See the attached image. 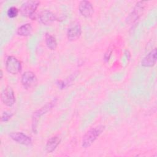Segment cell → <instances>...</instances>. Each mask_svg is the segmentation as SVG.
I'll return each mask as SVG.
<instances>
[{
	"mask_svg": "<svg viewBox=\"0 0 157 157\" xmlns=\"http://www.w3.org/2000/svg\"><path fill=\"white\" fill-rule=\"evenodd\" d=\"M58 99L56 98L53 99L50 102L46 103L45 105L42 106L39 109L36 110L32 115V121H31V129L33 133L37 132V127L39 123V120L40 117L52 110L56 104Z\"/></svg>",
	"mask_w": 157,
	"mask_h": 157,
	"instance_id": "6da1fadb",
	"label": "cell"
},
{
	"mask_svg": "<svg viewBox=\"0 0 157 157\" xmlns=\"http://www.w3.org/2000/svg\"><path fill=\"white\" fill-rule=\"evenodd\" d=\"M105 126L99 125L94 128H90L84 134L82 140V146L83 148H86L93 145L95 140L104 131Z\"/></svg>",
	"mask_w": 157,
	"mask_h": 157,
	"instance_id": "7a4b0ae2",
	"label": "cell"
},
{
	"mask_svg": "<svg viewBox=\"0 0 157 157\" xmlns=\"http://www.w3.org/2000/svg\"><path fill=\"white\" fill-rule=\"evenodd\" d=\"M40 1L34 0H29L25 1L20 8L21 14L26 17H29L33 20L36 18L35 12L40 4Z\"/></svg>",
	"mask_w": 157,
	"mask_h": 157,
	"instance_id": "3957f363",
	"label": "cell"
},
{
	"mask_svg": "<svg viewBox=\"0 0 157 157\" xmlns=\"http://www.w3.org/2000/svg\"><path fill=\"white\" fill-rule=\"evenodd\" d=\"M21 83L24 89L31 90L36 87L38 83L36 74L30 71H25L21 77Z\"/></svg>",
	"mask_w": 157,
	"mask_h": 157,
	"instance_id": "277c9868",
	"label": "cell"
},
{
	"mask_svg": "<svg viewBox=\"0 0 157 157\" xmlns=\"http://www.w3.org/2000/svg\"><path fill=\"white\" fill-rule=\"evenodd\" d=\"M6 71L10 74L16 75L19 74L22 69L21 62L15 56H9L5 63Z\"/></svg>",
	"mask_w": 157,
	"mask_h": 157,
	"instance_id": "5b68a950",
	"label": "cell"
},
{
	"mask_svg": "<svg viewBox=\"0 0 157 157\" xmlns=\"http://www.w3.org/2000/svg\"><path fill=\"white\" fill-rule=\"evenodd\" d=\"M36 19H37L40 23L45 26L51 25L56 21H58L57 17L52 12L48 10L40 11L36 15Z\"/></svg>",
	"mask_w": 157,
	"mask_h": 157,
	"instance_id": "8992f818",
	"label": "cell"
},
{
	"mask_svg": "<svg viewBox=\"0 0 157 157\" xmlns=\"http://www.w3.org/2000/svg\"><path fill=\"white\" fill-rule=\"evenodd\" d=\"M1 99L2 104L9 107H12L15 102V96L13 89L7 86L2 91Z\"/></svg>",
	"mask_w": 157,
	"mask_h": 157,
	"instance_id": "52a82bcc",
	"label": "cell"
},
{
	"mask_svg": "<svg viewBox=\"0 0 157 157\" xmlns=\"http://www.w3.org/2000/svg\"><path fill=\"white\" fill-rule=\"evenodd\" d=\"M82 27L78 22H73L69 26L67 31V38L69 41L77 40L82 35Z\"/></svg>",
	"mask_w": 157,
	"mask_h": 157,
	"instance_id": "ba28073f",
	"label": "cell"
},
{
	"mask_svg": "<svg viewBox=\"0 0 157 157\" xmlns=\"http://www.w3.org/2000/svg\"><path fill=\"white\" fill-rule=\"evenodd\" d=\"M9 136L12 140L17 144L25 146H29L32 144L33 140L31 137L23 132L17 131L11 132L9 134Z\"/></svg>",
	"mask_w": 157,
	"mask_h": 157,
	"instance_id": "9c48e42d",
	"label": "cell"
},
{
	"mask_svg": "<svg viewBox=\"0 0 157 157\" xmlns=\"http://www.w3.org/2000/svg\"><path fill=\"white\" fill-rule=\"evenodd\" d=\"M145 8V2L139 1L136 4L132 12L127 18V21L129 23H135L142 15Z\"/></svg>",
	"mask_w": 157,
	"mask_h": 157,
	"instance_id": "30bf717a",
	"label": "cell"
},
{
	"mask_svg": "<svg viewBox=\"0 0 157 157\" xmlns=\"http://www.w3.org/2000/svg\"><path fill=\"white\" fill-rule=\"evenodd\" d=\"M78 11L82 16L90 18L94 13V7L89 1H82L78 4Z\"/></svg>",
	"mask_w": 157,
	"mask_h": 157,
	"instance_id": "8fae6325",
	"label": "cell"
},
{
	"mask_svg": "<svg viewBox=\"0 0 157 157\" xmlns=\"http://www.w3.org/2000/svg\"><path fill=\"white\" fill-rule=\"evenodd\" d=\"M157 50L154 48L144 57L141 61V65L144 67H152L156 63Z\"/></svg>",
	"mask_w": 157,
	"mask_h": 157,
	"instance_id": "7c38bea8",
	"label": "cell"
},
{
	"mask_svg": "<svg viewBox=\"0 0 157 157\" xmlns=\"http://www.w3.org/2000/svg\"><path fill=\"white\" fill-rule=\"evenodd\" d=\"M61 141V138L59 136L56 135L50 137L45 144V150L47 153L53 152Z\"/></svg>",
	"mask_w": 157,
	"mask_h": 157,
	"instance_id": "4fadbf2b",
	"label": "cell"
},
{
	"mask_svg": "<svg viewBox=\"0 0 157 157\" xmlns=\"http://www.w3.org/2000/svg\"><path fill=\"white\" fill-rule=\"evenodd\" d=\"M33 31V26L31 23H26L20 26L17 29L18 36L22 37H28L31 35Z\"/></svg>",
	"mask_w": 157,
	"mask_h": 157,
	"instance_id": "5bb4252c",
	"label": "cell"
},
{
	"mask_svg": "<svg viewBox=\"0 0 157 157\" xmlns=\"http://www.w3.org/2000/svg\"><path fill=\"white\" fill-rule=\"evenodd\" d=\"M45 42L47 48L51 50H55L58 45L56 38L48 33L45 34Z\"/></svg>",
	"mask_w": 157,
	"mask_h": 157,
	"instance_id": "9a60e30c",
	"label": "cell"
},
{
	"mask_svg": "<svg viewBox=\"0 0 157 157\" xmlns=\"http://www.w3.org/2000/svg\"><path fill=\"white\" fill-rule=\"evenodd\" d=\"M19 12V9H18L16 7L12 6L8 9L7 11V15L9 18H14L18 16Z\"/></svg>",
	"mask_w": 157,
	"mask_h": 157,
	"instance_id": "2e32d148",
	"label": "cell"
},
{
	"mask_svg": "<svg viewBox=\"0 0 157 157\" xmlns=\"http://www.w3.org/2000/svg\"><path fill=\"white\" fill-rule=\"evenodd\" d=\"M12 116H13V114L10 113H9L7 112H4L1 115V122H7L9 120H10Z\"/></svg>",
	"mask_w": 157,
	"mask_h": 157,
	"instance_id": "e0dca14e",
	"label": "cell"
},
{
	"mask_svg": "<svg viewBox=\"0 0 157 157\" xmlns=\"http://www.w3.org/2000/svg\"><path fill=\"white\" fill-rule=\"evenodd\" d=\"M112 50L111 49H108L107 50V52L105 53L104 55V60L105 61H108L111 56V55H112Z\"/></svg>",
	"mask_w": 157,
	"mask_h": 157,
	"instance_id": "ac0fdd59",
	"label": "cell"
},
{
	"mask_svg": "<svg viewBox=\"0 0 157 157\" xmlns=\"http://www.w3.org/2000/svg\"><path fill=\"white\" fill-rule=\"evenodd\" d=\"M2 75H3V72H2V71L1 70V79H2Z\"/></svg>",
	"mask_w": 157,
	"mask_h": 157,
	"instance_id": "d6986e66",
	"label": "cell"
}]
</instances>
